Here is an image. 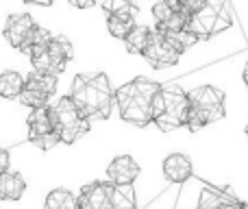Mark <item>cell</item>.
I'll use <instances>...</instances> for the list:
<instances>
[{
    "mask_svg": "<svg viewBox=\"0 0 248 209\" xmlns=\"http://www.w3.org/2000/svg\"><path fill=\"white\" fill-rule=\"evenodd\" d=\"M70 98L78 107L87 120H105L111 113V107L116 103L107 74H77L70 87Z\"/></svg>",
    "mask_w": 248,
    "mask_h": 209,
    "instance_id": "6da1fadb",
    "label": "cell"
},
{
    "mask_svg": "<svg viewBox=\"0 0 248 209\" xmlns=\"http://www.w3.org/2000/svg\"><path fill=\"white\" fill-rule=\"evenodd\" d=\"M161 85L150 79H135V81L122 85L116 92V105L120 109V118L135 127H146L153 122V98Z\"/></svg>",
    "mask_w": 248,
    "mask_h": 209,
    "instance_id": "7a4b0ae2",
    "label": "cell"
},
{
    "mask_svg": "<svg viewBox=\"0 0 248 209\" xmlns=\"http://www.w3.org/2000/svg\"><path fill=\"white\" fill-rule=\"evenodd\" d=\"M189 118V98L187 92L179 85H161L153 98V122L161 131H174L179 127H187Z\"/></svg>",
    "mask_w": 248,
    "mask_h": 209,
    "instance_id": "3957f363",
    "label": "cell"
},
{
    "mask_svg": "<svg viewBox=\"0 0 248 209\" xmlns=\"http://www.w3.org/2000/svg\"><path fill=\"white\" fill-rule=\"evenodd\" d=\"M189 98V118L187 129L189 131H201L202 127L211 122H218L224 118V92L218 87L202 85L196 90L187 92Z\"/></svg>",
    "mask_w": 248,
    "mask_h": 209,
    "instance_id": "277c9868",
    "label": "cell"
},
{
    "mask_svg": "<svg viewBox=\"0 0 248 209\" xmlns=\"http://www.w3.org/2000/svg\"><path fill=\"white\" fill-rule=\"evenodd\" d=\"M231 4L229 0H207L205 9L189 17L187 31L198 39H207L216 33H222L231 26Z\"/></svg>",
    "mask_w": 248,
    "mask_h": 209,
    "instance_id": "5b68a950",
    "label": "cell"
},
{
    "mask_svg": "<svg viewBox=\"0 0 248 209\" xmlns=\"http://www.w3.org/2000/svg\"><path fill=\"white\" fill-rule=\"evenodd\" d=\"M52 109V120H55L59 140L63 144H74L77 140H81L87 131H90V120L78 111V107L74 105V100L70 96L59 98L55 105H50Z\"/></svg>",
    "mask_w": 248,
    "mask_h": 209,
    "instance_id": "8992f818",
    "label": "cell"
},
{
    "mask_svg": "<svg viewBox=\"0 0 248 209\" xmlns=\"http://www.w3.org/2000/svg\"><path fill=\"white\" fill-rule=\"evenodd\" d=\"M55 92H57V74L33 70L24 79L20 100L22 105L31 107V109H37V107H46L48 100L55 96Z\"/></svg>",
    "mask_w": 248,
    "mask_h": 209,
    "instance_id": "52a82bcc",
    "label": "cell"
},
{
    "mask_svg": "<svg viewBox=\"0 0 248 209\" xmlns=\"http://www.w3.org/2000/svg\"><path fill=\"white\" fill-rule=\"evenodd\" d=\"M29 140L42 150H50L55 144H59V133H57L55 120H52V109L50 105L37 107L31 111L29 115Z\"/></svg>",
    "mask_w": 248,
    "mask_h": 209,
    "instance_id": "ba28073f",
    "label": "cell"
},
{
    "mask_svg": "<svg viewBox=\"0 0 248 209\" xmlns=\"http://www.w3.org/2000/svg\"><path fill=\"white\" fill-rule=\"evenodd\" d=\"M179 50L163 37L159 31H153V37H150L148 46L144 50V59L148 61L153 68H168V65H176L179 64Z\"/></svg>",
    "mask_w": 248,
    "mask_h": 209,
    "instance_id": "9c48e42d",
    "label": "cell"
},
{
    "mask_svg": "<svg viewBox=\"0 0 248 209\" xmlns=\"http://www.w3.org/2000/svg\"><path fill=\"white\" fill-rule=\"evenodd\" d=\"M116 185L109 181H92L87 183L78 196V209H107L113 201Z\"/></svg>",
    "mask_w": 248,
    "mask_h": 209,
    "instance_id": "30bf717a",
    "label": "cell"
},
{
    "mask_svg": "<svg viewBox=\"0 0 248 209\" xmlns=\"http://www.w3.org/2000/svg\"><path fill=\"white\" fill-rule=\"evenodd\" d=\"M35 29H37V24H35L33 16H29V13H13L4 22L2 35L16 50H20L26 44V39L35 33Z\"/></svg>",
    "mask_w": 248,
    "mask_h": 209,
    "instance_id": "8fae6325",
    "label": "cell"
},
{
    "mask_svg": "<svg viewBox=\"0 0 248 209\" xmlns=\"http://www.w3.org/2000/svg\"><path fill=\"white\" fill-rule=\"evenodd\" d=\"M137 177H140V166L128 155L113 157L111 163L107 166V181L113 185H133Z\"/></svg>",
    "mask_w": 248,
    "mask_h": 209,
    "instance_id": "7c38bea8",
    "label": "cell"
},
{
    "mask_svg": "<svg viewBox=\"0 0 248 209\" xmlns=\"http://www.w3.org/2000/svg\"><path fill=\"white\" fill-rule=\"evenodd\" d=\"M192 172H194V166L187 155L172 153L163 159V175H166L168 181H172V183H183V181H187L189 177H192Z\"/></svg>",
    "mask_w": 248,
    "mask_h": 209,
    "instance_id": "4fadbf2b",
    "label": "cell"
},
{
    "mask_svg": "<svg viewBox=\"0 0 248 209\" xmlns=\"http://www.w3.org/2000/svg\"><path fill=\"white\" fill-rule=\"evenodd\" d=\"M26 192V181L20 172L0 175V198L2 201H20Z\"/></svg>",
    "mask_w": 248,
    "mask_h": 209,
    "instance_id": "5bb4252c",
    "label": "cell"
},
{
    "mask_svg": "<svg viewBox=\"0 0 248 209\" xmlns=\"http://www.w3.org/2000/svg\"><path fill=\"white\" fill-rule=\"evenodd\" d=\"M235 201H240V198H235L231 192L205 185L201 192V198H198V209H220L227 203H235Z\"/></svg>",
    "mask_w": 248,
    "mask_h": 209,
    "instance_id": "9a60e30c",
    "label": "cell"
},
{
    "mask_svg": "<svg viewBox=\"0 0 248 209\" xmlns=\"http://www.w3.org/2000/svg\"><path fill=\"white\" fill-rule=\"evenodd\" d=\"M150 37H153V29H148L144 24H135V29L124 37V46H126V50L131 55H144Z\"/></svg>",
    "mask_w": 248,
    "mask_h": 209,
    "instance_id": "2e32d148",
    "label": "cell"
},
{
    "mask_svg": "<svg viewBox=\"0 0 248 209\" xmlns=\"http://www.w3.org/2000/svg\"><path fill=\"white\" fill-rule=\"evenodd\" d=\"M22 87H24V77L16 70H4L0 74V96L7 100L20 98Z\"/></svg>",
    "mask_w": 248,
    "mask_h": 209,
    "instance_id": "e0dca14e",
    "label": "cell"
},
{
    "mask_svg": "<svg viewBox=\"0 0 248 209\" xmlns=\"http://www.w3.org/2000/svg\"><path fill=\"white\" fill-rule=\"evenodd\" d=\"M44 209H78V196L65 188H57L48 192Z\"/></svg>",
    "mask_w": 248,
    "mask_h": 209,
    "instance_id": "ac0fdd59",
    "label": "cell"
},
{
    "mask_svg": "<svg viewBox=\"0 0 248 209\" xmlns=\"http://www.w3.org/2000/svg\"><path fill=\"white\" fill-rule=\"evenodd\" d=\"M135 16H107V31L116 39H124L135 29Z\"/></svg>",
    "mask_w": 248,
    "mask_h": 209,
    "instance_id": "d6986e66",
    "label": "cell"
},
{
    "mask_svg": "<svg viewBox=\"0 0 248 209\" xmlns=\"http://www.w3.org/2000/svg\"><path fill=\"white\" fill-rule=\"evenodd\" d=\"M107 209H137L135 205V194H133L131 185H116V194L113 201Z\"/></svg>",
    "mask_w": 248,
    "mask_h": 209,
    "instance_id": "ffe728a7",
    "label": "cell"
},
{
    "mask_svg": "<svg viewBox=\"0 0 248 209\" xmlns=\"http://www.w3.org/2000/svg\"><path fill=\"white\" fill-rule=\"evenodd\" d=\"M103 9L107 16H137V7L133 0H105Z\"/></svg>",
    "mask_w": 248,
    "mask_h": 209,
    "instance_id": "44dd1931",
    "label": "cell"
},
{
    "mask_svg": "<svg viewBox=\"0 0 248 209\" xmlns=\"http://www.w3.org/2000/svg\"><path fill=\"white\" fill-rule=\"evenodd\" d=\"M205 4H207V0H179L176 11H181L187 17H194L196 13H201L202 9H205Z\"/></svg>",
    "mask_w": 248,
    "mask_h": 209,
    "instance_id": "7402d4cb",
    "label": "cell"
},
{
    "mask_svg": "<svg viewBox=\"0 0 248 209\" xmlns=\"http://www.w3.org/2000/svg\"><path fill=\"white\" fill-rule=\"evenodd\" d=\"M174 11H176V9H172L166 0H159V2L153 7V17H155V22H157V24H163V22H166Z\"/></svg>",
    "mask_w": 248,
    "mask_h": 209,
    "instance_id": "603a6c76",
    "label": "cell"
},
{
    "mask_svg": "<svg viewBox=\"0 0 248 209\" xmlns=\"http://www.w3.org/2000/svg\"><path fill=\"white\" fill-rule=\"evenodd\" d=\"M9 163H11V157H9V150L0 146V175L9 172Z\"/></svg>",
    "mask_w": 248,
    "mask_h": 209,
    "instance_id": "cb8c5ba5",
    "label": "cell"
},
{
    "mask_svg": "<svg viewBox=\"0 0 248 209\" xmlns=\"http://www.w3.org/2000/svg\"><path fill=\"white\" fill-rule=\"evenodd\" d=\"M72 7H77V9H90V7H94L96 4V0H68Z\"/></svg>",
    "mask_w": 248,
    "mask_h": 209,
    "instance_id": "d4e9b609",
    "label": "cell"
},
{
    "mask_svg": "<svg viewBox=\"0 0 248 209\" xmlns=\"http://www.w3.org/2000/svg\"><path fill=\"white\" fill-rule=\"evenodd\" d=\"M24 2H33V4H42V7H50L52 0H24Z\"/></svg>",
    "mask_w": 248,
    "mask_h": 209,
    "instance_id": "484cf974",
    "label": "cell"
},
{
    "mask_svg": "<svg viewBox=\"0 0 248 209\" xmlns=\"http://www.w3.org/2000/svg\"><path fill=\"white\" fill-rule=\"evenodd\" d=\"M242 79H244V83H246V87H248V64L244 65V70H242Z\"/></svg>",
    "mask_w": 248,
    "mask_h": 209,
    "instance_id": "4316f807",
    "label": "cell"
},
{
    "mask_svg": "<svg viewBox=\"0 0 248 209\" xmlns=\"http://www.w3.org/2000/svg\"><path fill=\"white\" fill-rule=\"evenodd\" d=\"M166 2H168V4H170V7H172V9H176V4H179V0H166Z\"/></svg>",
    "mask_w": 248,
    "mask_h": 209,
    "instance_id": "83f0119b",
    "label": "cell"
},
{
    "mask_svg": "<svg viewBox=\"0 0 248 209\" xmlns=\"http://www.w3.org/2000/svg\"><path fill=\"white\" fill-rule=\"evenodd\" d=\"M246 137H248V124H246Z\"/></svg>",
    "mask_w": 248,
    "mask_h": 209,
    "instance_id": "f1b7e54d",
    "label": "cell"
}]
</instances>
